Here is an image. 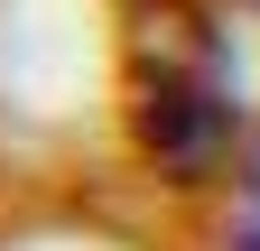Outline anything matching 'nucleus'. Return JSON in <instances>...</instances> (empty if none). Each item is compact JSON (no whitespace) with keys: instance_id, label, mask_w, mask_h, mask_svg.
<instances>
[{"instance_id":"f257e3e1","label":"nucleus","mask_w":260,"mask_h":251,"mask_svg":"<svg viewBox=\"0 0 260 251\" xmlns=\"http://www.w3.org/2000/svg\"><path fill=\"white\" fill-rule=\"evenodd\" d=\"M121 93H130V140H140V159L168 186L223 177L242 103H233V47H223V28L195 0H149L140 10Z\"/></svg>"}]
</instances>
